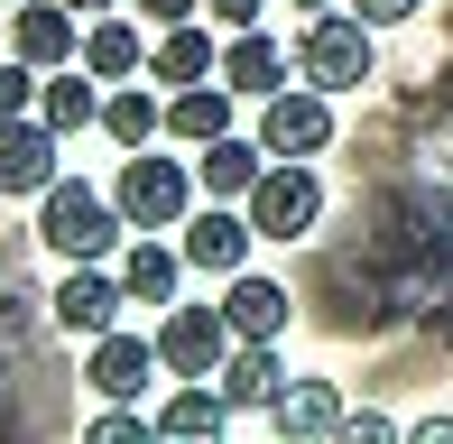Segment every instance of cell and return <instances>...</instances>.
<instances>
[{
    "label": "cell",
    "mask_w": 453,
    "mask_h": 444,
    "mask_svg": "<svg viewBox=\"0 0 453 444\" xmlns=\"http://www.w3.org/2000/svg\"><path fill=\"white\" fill-rule=\"evenodd\" d=\"M120 232H130V213L111 204V186H84V176H56L47 195H37V241H47L56 259H120Z\"/></svg>",
    "instance_id": "6da1fadb"
},
{
    "label": "cell",
    "mask_w": 453,
    "mask_h": 444,
    "mask_svg": "<svg viewBox=\"0 0 453 444\" xmlns=\"http://www.w3.org/2000/svg\"><path fill=\"white\" fill-rule=\"evenodd\" d=\"M296 74H305V84H324V93H361V84H380L370 19H361V10H315V19H305V37H296Z\"/></svg>",
    "instance_id": "7a4b0ae2"
},
{
    "label": "cell",
    "mask_w": 453,
    "mask_h": 444,
    "mask_svg": "<svg viewBox=\"0 0 453 444\" xmlns=\"http://www.w3.org/2000/svg\"><path fill=\"white\" fill-rule=\"evenodd\" d=\"M195 195H203L195 167H185V157H149V149H130L120 176H111V204L130 213V232H185Z\"/></svg>",
    "instance_id": "3957f363"
},
{
    "label": "cell",
    "mask_w": 453,
    "mask_h": 444,
    "mask_svg": "<svg viewBox=\"0 0 453 444\" xmlns=\"http://www.w3.org/2000/svg\"><path fill=\"white\" fill-rule=\"evenodd\" d=\"M250 222H259V241H305L324 222V176L305 157H269V176L250 186Z\"/></svg>",
    "instance_id": "277c9868"
},
{
    "label": "cell",
    "mask_w": 453,
    "mask_h": 444,
    "mask_svg": "<svg viewBox=\"0 0 453 444\" xmlns=\"http://www.w3.org/2000/svg\"><path fill=\"white\" fill-rule=\"evenodd\" d=\"M259 139H269V157H324L334 149V93L324 84H278L269 103H259Z\"/></svg>",
    "instance_id": "5b68a950"
},
{
    "label": "cell",
    "mask_w": 453,
    "mask_h": 444,
    "mask_svg": "<svg viewBox=\"0 0 453 444\" xmlns=\"http://www.w3.org/2000/svg\"><path fill=\"white\" fill-rule=\"evenodd\" d=\"M65 176V130L37 111H10L0 120V195H47Z\"/></svg>",
    "instance_id": "8992f818"
},
{
    "label": "cell",
    "mask_w": 453,
    "mask_h": 444,
    "mask_svg": "<svg viewBox=\"0 0 453 444\" xmlns=\"http://www.w3.org/2000/svg\"><path fill=\"white\" fill-rule=\"evenodd\" d=\"M232 315L222 306H167V325H157V361H167L176 379H213L222 352H232Z\"/></svg>",
    "instance_id": "52a82bcc"
},
{
    "label": "cell",
    "mask_w": 453,
    "mask_h": 444,
    "mask_svg": "<svg viewBox=\"0 0 453 444\" xmlns=\"http://www.w3.org/2000/svg\"><path fill=\"white\" fill-rule=\"evenodd\" d=\"M74 0H19L10 10V56H28L37 74H56V65H84V28H74Z\"/></svg>",
    "instance_id": "ba28073f"
},
{
    "label": "cell",
    "mask_w": 453,
    "mask_h": 444,
    "mask_svg": "<svg viewBox=\"0 0 453 444\" xmlns=\"http://www.w3.org/2000/svg\"><path fill=\"white\" fill-rule=\"evenodd\" d=\"M250 241H259L250 204L232 213V204L213 195L203 213H185V241H176V250H185V269H203V278H232V269H250Z\"/></svg>",
    "instance_id": "9c48e42d"
},
{
    "label": "cell",
    "mask_w": 453,
    "mask_h": 444,
    "mask_svg": "<svg viewBox=\"0 0 453 444\" xmlns=\"http://www.w3.org/2000/svg\"><path fill=\"white\" fill-rule=\"evenodd\" d=\"M120 306H130V287H120V269H111V259H74V269L65 278H56V325H65V333H111L120 325Z\"/></svg>",
    "instance_id": "30bf717a"
},
{
    "label": "cell",
    "mask_w": 453,
    "mask_h": 444,
    "mask_svg": "<svg viewBox=\"0 0 453 444\" xmlns=\"http://www.w3.org/2000/svg\"><path fill=\"white\" fill-rule=\"evenodd\" d=\"M157 371H167V361H157V333H120L111 325V333H93V352H84V379L102 398H139Z\"/></svg>",
    "instance_id": "8fae6325"
},
{
    "label": "cell",
    "mask_w": 453,
    "mask_h": 444,
    "mask_svg": "<svg viewBox=\"0 0 453 444\" xmlns=\"http://www.w3.org/2000/svg\"><path fill=\"white\" fill-rule=\"evenodd\" d=\"M259 176H269V139L222 130V139H203V149H195V186H203V195H222V204H250Z\"/></svg>",
    "instance_id": "7c38bea8"
},
{
    "label": "cell",
    "mask_w": 453,
    "mask_h": 444,
    "mask_svg": "<svg viewBox=\"0 0 453 444\" xmlns=\"http://www.w3.org/2000/svg\"><path fill=\"white\" fill-rule=\"evenodd\" d=\"M259 417H269L278 435H342V426H352V408H342L334 379H287V389H278Z\"/></svg>",
    "instance_id": "4fadbf2b"
},
{
    "label": "cell",
    "mask_w": 453,
    "mask_h": 444,
    "mask_svg": "<svg viewBox=\"0 0 453 444\" xmlns=\"http://www.w3.org/2000/svg\"><path fill=\"white\" fill-rule=\"evenodd\" d=\"M203 74H222V56H213V28L203 19H176V28H157V47H149V84H203Z\"/></svg>",
    "instance_id": "5bb4252c"
},
{
    "label": "cell",
    "mask_w": 453,
    "mask_h": 444,
    "mask_svg": "<svg viewBox=\"0 0 453 444\" xmlns=\"http://www.w3.org/2000/svg\"><path fill=\"white\" fill-rule=\"evenodd\" d=\"M232 103H241V93L222 84V74H203V84H176V93H167V139H185V149L222 139V130H232Z\"/></svg>",
    "instance_id": "9a60e30c"
},
{
    "label": "cell",
    "mask_w": 453,
    "mask_h": 444,
    "mask_svg": "<svg viewBox=\"0 0 453 444\" xmlns=\"http://www.w3.org/2000/svg\"><path fill=\"white\" fill-rule=\"evenodd\" d=\"M222 315H232V333L278 342V333H287V287H278V278H259V269H232V278H222Z\"/></svg>",
    "instance_id": "2e32d148"
},
{
    "label": "cell",
    "mask_w": 453,
    "mask_h": 444,
    "mask_svg": "<svg viewBox=\"0 0 453 444\" xmlns=\"http://www.w3.org/2000/svg\"><path fill=\"white\" fill-rule=\"evenodd\" d=\"M111 269H120V287H130V306H176V287H185V250H167V241H149V232H139Z\"/></svg>",
    "instance_id": "e0dca14e"
},
{
    "label": "cell",
    "mask_w": 453,
    "mask_h": 444,
    "mask_svg": "<svg viewBox=\"0 0 453 444\" xmlns=\"http://www.w3.org/2000/svg\"><path fill=\"white\" fill-rule=\"evenodd\" d=\"M222 398H232V408H269V398L287 389V361H278V342H250V333H241L232 342V352H222Z\"/></svg>",
    "instance_id": "ac0fdd59"
},
{
    "label": "cell",
    "mask_w": 453,
    "mask_h": 444,
    "mask_svg": "<svg viewBox=\"0 0 453 444\" xmlns=\"http://www.w3.org/2000/svg\"><path fill=\"white\" fill-rule=\"evenodd\" d=\"M222 84L232 93H259V103H269V93L287 84V47L269 28H232V47H222Z\"/></svg>",
    "instance_id": "d6986e66"
},
{
    "label": "cell",
    "mask_w": 453,
    "mask_h": 444,
    "mask_svg": "<svg viewBox=\"0 0 453 444\" xmlns=\"http://www.w3.org/2000/svg\"><path fill=\"white\" fill-rule=\"evenodd\" d=\"M37 120H56V130H102V74L84 65V74H74V65H56L47 74V84H37Z\"/></svg>",
    "instance_id": "ffe728a7"
},
{
    "label": "cell",
    "mask_w": 453,
    "mask_h": 444,
    "mask_svg": "<svg viewBox=\"0 0 453 444\" xmlns=\"http://www.w3.org/2000/svg\"><path fill=\"white\" fill-rule=\"evenodd\" d=\"M102 130H111L120 149H149V139H167V93H149V84H111V93H102Z\"/></svg>",
    "instance_id": "44dd1931"
},
{
    "label": "cell",
    "mask_w": 453,
    "mask_h": 444,
    "mask_svg": "<svg viewBox=\"0 0 453 444\" xmlns=\"http://www.w3.org/2000/svg\"><path fill=\"white\" fill-rule=\"evenodd\" d=\"M84 65L102 74V84H130V74H149V56H139V28L120 10H102L93 28H84Z\"/></svg>",
    "instance_id": "7402d4cb"
},
{
    "label": "cell",
    "mask_w": 453,
    "mask_h": 444,
    "mask_svg": "<svg viewBox=\"0 0 453 444\" xmlns=\"http://www.w3.org/2000/svg\"><path fill=\"white\" fill-rule=\"evenodd\" d=\"M232 426V398H222V379H185V389L157 408V435H222Z\"/></svg>",
    "instance_id": "603a6c76"
},
{
    "label": "cell",
    "mask_w": 453,
    "mask_h": 444,
    "mask_svg": "<svg viewBox=\"0 0 453 444\" xmlns=\"http://www.w3.org/2000/svg\"><path fill=\"white\" fill-rule=\"evenodd\" d=\"M37 84H47V74H37L28 56H0V120H10V111H37Z\"/></svg>",
    "instance_id": "cb8c5ba5"
},
{
    "label": "cell",
    "mask_w": 453,
    "mask_h": 444,
    "mask_svg": "<svg viewBox=\"0 0 453 444\" xmlns=\"http://www.w3.org/2000/svg\"><path fill=\"white\" fill-rule=\"evenodd\" d=\"M352 10L370 19V28H407V19H417V10H426V0H352Z\"/></svg>",
    "instance_id": "d4e9b609"
},
{
    "label": "cell",
    "mask_w": 453,
    "mask_h": 444,
    "mask_svg": "<svg viewBox=\"0 0 453 444\" xmlns=\"http://www.w3.org/2000/svg\"><path fill=\"white\" fill-rule=\"evenodd\" d=\"M149 28H176V19H203V0H130Z\"/></svg>",
    "instance_id": "484cf974"
},
{
    "label": "cell",
    "mask_w": 453,
    "mask_h": 444,
    "mask_svg": "<svg viewBox=\"0 0 453 444\" xmlns=\"http://www.w3.org/2000/svg\"><path fill=\"white\" fill-rule=\"evenodd\" d=\"M203 10H213V28H259L269 0H203Z\"/></svg>",
    "instance_id": "4316f807"
},
{
    "label": "cell",
    "mask_w": 453,
    "mask_h": 444,
    "mask_svg": "<svg viewBox=\"0 0 453 444\" xmlns=\"http://www.w3.org/2000/svg\"><path fill=\"white\" fill-rule=\"evenodd\" d=\"M407 435H426V444H453V417H417Z\"/></svg>",
    "instance_id": "83f0119b"
},
{
    "label": "cell",
    "mask_w": 453,
    "mask_h": 444,
    "mask_svg": "<svg viewBox=\"0 0 453 444\" xmlns=\"http://www.w3.org/2000/svg\"><path fill=\"white\" fill-rule=\"evenodd\" d=\"M74 10H93V19H102V10H130V0H74Z\"/></svg>",
    "instance_id": "f1b7e54d"
},
{
    "label": "cell",
    "mask_w": 453,
    "mask_h": 444,
    "mask_svg": "<svg viewBox=\"0 0 453 444\" xmlns=\"http://www.w3.org/2000/svg\"><path fill=\"white\" fill-rule=\"evenodd\" d=\"M287 10H305V19H315V10H334V0H287Z\"/></svg>",
    "instance_id": "f546056e"
},
{
    "label": "cell",
    "mask_w": 453,
    "mask_h": 444,
    "mask_svg": "<svg viewBox=\"0 0 453 444\" xmlns=\"http://www.w3.org/2000/svg\"><path fill=\"white\" fill-rule=\"evenodd\" d=\"M0 10H19V0H0Z\"/></svg>",
    "instance_id": "4dcf8cb0"
}]
</instances>
